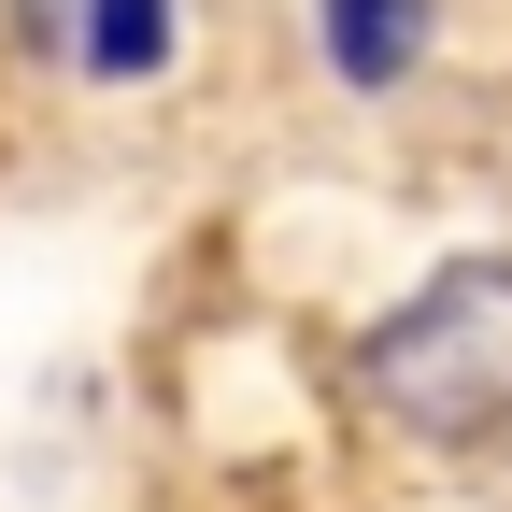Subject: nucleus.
I'll return each mask as SVG.
<instances>
[{"label":"nucleus","instance_id":"1","mask_svg":"<svg viewBox=\"0 0 512 512\" xmlns=\"http://www.w3.org/2000/svg\"><path fill=\"white\" fill-rule=\"evenodd\" d=\"M370 399L427 427V441H484L512 427V256H470L427 299H399L370 328Z\"/></svg>","mask_w":512,"mask_h":512},{"label":"nucleus","instance_id":"2","mask_svg":"<svg viewBox=\"0 0 512 512\" xmlns=\"http://www.w3.org/2000/svg\"><path fill=\"white\" fill-rule=\"evenodd\" d=\"M413 29H427V0H328V57H342L356 86H384V72H399V57H413Z\"/></svg>","mask_w":512,"mask_h":512},{"label":"nucleus","instance_id":"3","mask_svg":"<svg viewBox=\"0 0 512 512\" xmlns=\"http://www.w3.org/2000/svg\"><path fill=\"white\" fill-rule=\"evenodd\" d=\"M157 29H171V0H86V43H100V72H157Z\"/></svg>","mask_w":512,"mask_h":512},{"label":"nucleus","instance_id":"4","mask_svg":"<svg viewBox=\"0 0 512 512\" xmlns=\"http://www.w3.org/2000/svg\"><path fill=\"white\" fill-rule=\"evenodd\" d=\"M29 15H57V0H29Z\"/></svg>","mask_w":512,"mask_h":512}]
</instances>
